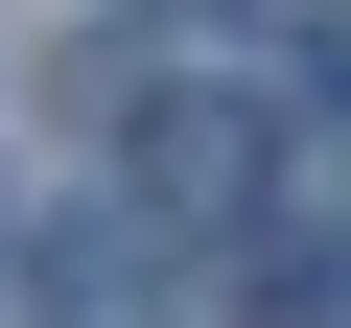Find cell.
Masks as SVG:
<instances>
[{
  "instance_id": "6da1fadb",
  "label": "cell",
  "mask_w": 351,
  "mask_h": 328,
  "mask_svg": "<svg viewBox=\"0 0 351 328\" xmlns=\"http://www.w3.org/2000/svg\"><path fill=\"white\" fill-rule=\"evenodd\" d=\"M234 188H281V117L258 94H164L141 117V211H234Z\"/></svg>"
},
{
  "instance_id": "7a4b0ae2",
  "label": "cell",
  "mask_w": 351,
  "mask_h": 328,
  "mask_svg": "<svg viewBox=\"0 0 351 328\" xmlns=\"http://www.w3.org/2000/svg\"><path fill=\"white\" fill-rule=\"evenodd\" d=\"M24 305H47V328H117V305H141V211H47V235H24Z\"/></svg>"
}]
</instances>
